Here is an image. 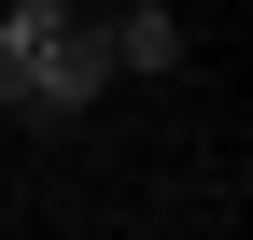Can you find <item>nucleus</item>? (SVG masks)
<instances>
[{
  "label": "nucleus",
  "mask_w": 253,
  "mask_h": 240,
  "mask_svg": "<svg viewBox=\"0 0 253 240\" xmlns=\"http://www.w3.org/2000/svg\"><path fill=\"white\" fill-rule=\"evenodd\" d=\"M99 43H113V71H183V14H169V0H126V14H99Z\"/></svg>",
  "instance_id": "nucleus-2"
},
{
  "label": "nucleus",
  "mask_w": 253,
  "mask_h": 240,
  "mask_svg": "<svg viewBox=\"0 0 253 240\" xmlns=\"http://www.w3.org/2000/svg\"><path fill=\"white\" fill-rule=\"evenodd\" d=\"M99 85H113V43H99V14L71 0V14L42 28V57H28V99H14V127H71Z\"/></svg>",
  "instance_id": "nucleus-1"
},
{
  "label": "nucleus",
  "mask_w": 253,
  "mask_h": 240,
  "mask_svg": "<svg viewBox=\"0 0 253 240\" xmlns=\"http://www.w3.org/2000/svg\"><path fill=\"white\" fill-rule=\"evenodd\" d=\"M71 14V0H14V14H0V113L28 99V57H42V28Z\"/></svg>",
  "instance_id": "nucleus-3"
}]
</instances>
